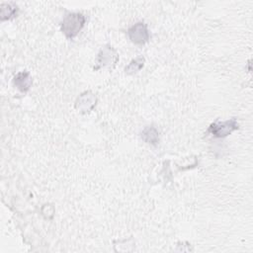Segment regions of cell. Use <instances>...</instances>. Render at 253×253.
<instances>
[{
  "instance_id": "obj_1",
  "label": "cell",
  "mask_w": 253,
  "mask_h": 253,
  "mask_svg": "<svg viewBox=\"0 0 253 253\" xmlns=\"http://www.w3.org/2000/svg\"><path fill=\"white\" fill-rule=\"evenodd\" d=\"M86 23V17L82 13H69L61 23V32L67 39L75 38L83 29Z\"/></svg>"
},
{
  "instance_id": "obj_2",
  "label": "cell",
  "mask_w": 253,
  "mask_h": 253,
  "mask_svg": "<svg viewBox=\"0 0 253 253\" xmlns=\"http://www.w3.org/2000/svg\"><path fill=\"white\" fill-rule=\"evenodd\" d=\"M119 53L118 51L110 44L104 45L97 56L96 60V66H94L95 70L108 68L112 69L115 67L117 62L119 61Z\"/></svg>"
},
{
  "instance_id": "obj_3",
  "label": "cell",
  "mask_w": 253,
  "mask_h": 253,
  "mask_svg": "<svg viewBox=\"0 0 253 253\" xmlns=\"http://www.w3.org/2000/svg\"><path fill=\"white\" fill-rule=\"evenodd\" d=\"M239 127L237 120L235 118H232L230 120H226L223 122L217 121L212 123L209 128L208 132L211 133L212 136L217 137V138H222L226 137L229 135L232 131L236 130Z\"/></svg>"
},
{
  "instance_id": "obj_4",
  "label": "cell",
  "mask_w": 253,
  "mask_h": 253,
  "mask_svg": "<svg viewBox=\"0 0 253 253\" xmlns=\"http://www.w3.org/2000/svg\"><path fill=\"white\" fill-rule=\"evenodd\" d=\"M127 36L130 42L136 45H143L150 39L147 25L144 22H137L127 30Z\"/></svg>"
},
{
  "instance_id": "obj_5",
  "label": "cell",
  "mask_w": 253,
  "mask_h": 253,
  "mask_svg": "<svg viewBox=\"0 0 253 253\" xmlns=\"http://www.w3.org/2000/svg\"><path fill=\"white\" fill-rule=\"evenodd\" d=\"M97 104V97L91 91H85L81 93L75 101L74 107L81 114H87L91 112Z\"/></svg>"
},
{
  "instance_id": "obj_6",
  "label": "cell",
  "mask_w": 253,
  "mask_h": 253,
  "mask_svg": "<svg viewBox=\"0 0 253 253\" xmlns=\"http://www.w3.org/2000/svg\"><path fill=\"white\" fill-rule=\"evenodd\" d=\"M32 83H33V80L28 71H21L17 73L13 79L14 86L22 93L28 92L32 86Z\"/></svg>"
},
{
  "instance_id": "obj_7",
  "label": "cell",
  "mask_w": 253,
  "mask_h": 253,
  "mask_svg": "<svg viewBox=\"0 0 253 253\" xmlns=\"http://www.w3.org/2000/svg\"><path fill=\"white\" fill-rule=\"evenodd\" d=\"M141 138L146 143L156 146L159 143V132L155 126H146L141 131Z\"/></svg>"
},
{
  "instance_id": "obj_8",
  "label": "cell",
  "mask_w": 253,
  "mask_h": 253,
  "mask_svg": "<svg viewBox=\"0 0 253 253\" xmlns=\"http://www.w3.org/2000/svg\"><path fill=\"white\" fill-rule=\"evenodd\" d=\"M18 7L13 3H2L1 4V21L12 20L17 16Z\"/></svg>"
},
{
  "instance_id": "obj_9",
  "label": "cell",
  "mask_w": 253,
  "mask_h": 253,
  "mask_svg": "<svg viewBox=\"0 0 253 253\" xmlns=\"http://www.w3.org/2000/svg\"><path fill=\"white\" fill-rule=\"evenodd\" d=\"M144 65V57L143 56H137L134 59H132L127 66H126L125 71L126 74H134L138 72Z\"/></svg>"
}]
</instances>
